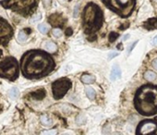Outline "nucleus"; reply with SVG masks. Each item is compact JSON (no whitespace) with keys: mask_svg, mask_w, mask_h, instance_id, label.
I'll use <instances>...</instances> for the list:
<instances>
[{"mask_svg":"<svg viewBox=\"0 0 157 135\" xmlns=\"http://www.w3.org/2000/svg\"><path fill=\"white\" fill-rule=\"evenodd\" d=\"M55 67L52 56L45 51L29 50L21 56V72L27 79H41L52 72Z\"/></svg>","mask_w":157,"mask_h":135,"instance_id":"1","label":"nucleus"},{"mask_svg":"<svg viewBox=\"0 0 157 135\" xmlns=\"http://www.w3.org/2000/svg\"><path fill=\"white\" fill-rule=\"evenodd\" d=\"M135 106L140 113L150 116L157 112V87L143 86L137 92Z\"/></svg>","mask_w":157,"mask_h":135,"instance_id":"2","label":"nucleus"},{"mask_svg":"<svg viewBox=\"0 0 157 135\" xmlns=\"http://www.w3.org/2000/svg\"><path fill=\"white\" fill-rule=\"evenodd\" d=\"M104 15L102 9L94 3H89L82 12V27L84 33L92 34L102 27Z\"/></svg>","mask_w":157,"mask_h":135,"instance_id":"3","label":"nucleus"},{"mask_svg":"<svg viewBox=\"0 0 157 135\" xmlns=\"http://www.w3.org/2000/svg\"><path fill=\"white\" fill-rule=\"evenodd\" d=\"M39 0H1L0 5L23 17H28L35 11Z\"/></svg>","mask_w":157,"mask_h":135,"instance_id":"4","label":"nucleus"},{"mask_svg":"<svg viewBox=\"0 0 157 135\" xmlns=\"http://www.w3.org/2000/svg\"><path fill=\"white\" fill-rule=\"evenodd\" d=\"M104 4L121 17H128L135 7V0H103Z\"/></svg>","mask_w":157,"mask_h":135,"instance_id":"5","label":"nucleus"},{"mask_svg":"<svg viewBox=\"0 0 157 135\" xmlns=\"http://www.w3.org/2000/svg\"><path fill=\"white\" fill-rule=\"evenodd\" d=\"M0 77L14 81L18 77V65L16 59L8 56L0 62Z\"/></svg>","mask_w":157,"mask_h":135,"instance_id":"6","label":"nucleus"},{"mask_svg":"<svg viewBox=\"0 0 157 135\" xmlns=\"http://www.w3.org/2000/svg\"><path fill=\"white\" fill-rule=\"evenodd\" d=\"M72 86V83L70 79L60 78L55 81L52 83V92L53 96L55 100L61 99Z\"/></svg>","mask_w":157,"mask_h":135,"instance_id":"7","label":"nucleus"},{"mask_svg":"<svg viewBox=\"0 0 157 135\" xmlns=\"http://www.w3.org/2000/svg\"><path fill=\"white\" fill-rule=\"evenodd\" d=\"M12 35H13V29L10 24L0 17V44L6 46L10 41Z\"/></svg>","mask_w":157,"mask_h":135,"instance_id":"8","label":"nucleus"},{"mask_svg":"<svg viewBox=\"0 0 157 135\" xmlns=\"http://www.w3.org/2000/svg\"><path fill=\"white\" fill-rule=\"evenodd\" d=\"M48 21H49L50 24L52 25V26L60 28V27H63V25L65 24L66 20L62 17V15H60L58 13H55V14H53L49 17Z\"/></svg>","mask_w":157,"mask_h":135,"instance_id":"9","label":"nucleus"},{"mask_svg":"<svg viewBox=\"0 0 157 135\" xmlns=\"http://www.w3.org/2000/svg\"><path fill=\"white\" fill-rule=\"evenodd\" d=\"M156 126L153 123H148V122H143V123L140 124L139 130H138V133H149L152 132L155 130Z\"/></svg>","mask_w":157,"mask_h":135,"instance_id":"10","label":"nucleus"},{"mask_svg":"<svg viewBox=\"0 0 157 135\" xmlns=\"http://www.w3.org/2000/svg\"><path fill=\"white\" fill-rule=\"evenodd\" d=\"M121 77V69L117 65H114L112 70H111V75H110V79L112 81H116L117 79L120 78Z\"/></svg>","mask_w":157,"mask_h":135,"instance_id":"11","label":"nucleus"},{"mask_svg":"<svg viewBox=\"0 0 157 135\" xmlns=\"http://www.w3.org/2000/svg\"><path fill=\"white\" fill-rule=\"evenodd\" d=\"M46 94V92L43 89H41V90H38V91H35L31 94V97L36 99V100H42L45 98V96Z\"/></svg>","mask_w":157,"mask_h":135,"instance_id":"12","label":"nucleus"},{"mask_svg":"<svg viewBox=\"0 0 157 135\" xmlns=\"http://www.w3.org/2000/svg\"><path fill=\"white\" fill-rule=\"evenodd\" d=\"M80 80H81V81H82L83 83H86V84H92V83H93L94 81H95V78H94V77L92 76V75L84 74V75L81 76Z\"/></svg>","mask_w":157,"mask_h":135,"instance_id":"13","label":"nucleus"},{"mask_svg":"<svg viewBox=\"0 0 157 135\" xmlns=\"http://www.w3.org/2000/svg\"><path fill=\"white\" fill-rule=\"evenodd\" d=\"M43 47H45V49L46 51H48V52H55L56 49H58V46H56V44L53 42H47L45 44V46H43Z\"/></svg>","mask_w":157,"mask_h":135,"instance_id":"14","label":"nucleus"},{"mask_svg":"<svg viewBox=\"0 0 157 135\" xmlns=\"http://www.w3.org/2000/svg\"><path fill=\"white\" fill-rule=\"evenodd\" d=\"M144 78H145V80H147L149 81H153L157 78V75L153 71H151V70H149V71H146L145 73H144Z\"/></svg>","mask_w":157,"mask_h":135,"instance_id":"15","label":"nucleus"},{"mask_svg":"<svg viewBox=\"0 0 157 135\" xmlns=\"http://www.w3.org/2000/svg\"><path fill=\"white\" fill-rule=\"evenodd\" d=\"M41 121L42 123L45 125V126H51L53 124V119H51L50 118H48L47 116H43L41 118Z\"/></svg>","mask_w":157,"mask_h":135,"instance_id":"16","label":"nucleus"},{"mask_svg":"<svg viewBox=\"0 0 157 135\" xmlns=\"http://www.w3.org/2000/svg\"><path fill=\"white\" fill-rule=\"evenodd\" d=\"M86 94L88 96V98L91 100H93L94 97H95V91H94L92 88L88 87V88H86Z\"/></svg>","mask_w":157,"mask_h":135,"instance_id":"17","label":"nucleus"},{"mask_svg":"<svg viewBox=\"0 0 157 135\" xmlns=\"http://www.w3.org/2000/svg\"><path fill=\"white\" fill-rule=\"evenodd\" d=\"M9 96H10L11 98H17L18 96V94H20V92H18V88L14 87V88H12V89L9 90Z\"/></svg>","mask_w":157,"mask_h":135,"instance_id":"18","label":"nucleus"},{"mask_svg":"<svg viewBox=\"0 0 157 135\" xmlns=\"http://www.w3.org/2000/svg\"><path fill=\"white\" fill-rule=\"evenodd\" d=\"M27 38H28V34H26V31H20V34H18V39L20 42L23 43L27 40Z\"/></svg>","mask_w":157,"mask_h":135,"instance_id":"19","label":"nucleus"},{"mask_svg":"<svg viewBox=\"0 0 157 135\" xmlns=\"http://www.w3.org/2000/svg\"><path fill=\"white\" fill-rule=\"evenodd\" d=\"M38 30L41 31L42 34H47V33H48V31H49V27L47 26L46 24L43 23V24H39V25H38Z\"/></svg>","mask_w":157,"mask_h":135,"instance_id":"20","label":"nucleus"},{"mask_svg":"<svg viewBox=\"0 0 157 135\" xmlns=\"http://www.w3.org/2000/svg\"><path fill=\"white\" fill-rule=\"evenodd\" d=\"M53 35L56 38H58L60 36H62V31L59 28H56V29H54L53 30Z\"/></svg>","mask_w":157,"mask_h":135,"instance_id":"21","label":"nucleus"},{"mask_svg":"<svg viewBox=\"0 0 157 135\" xmlns=\"http://www.w3.org/2000/svg\"><path fill=\"white\" fill-rule=\"evenodd\" d=\"M118 38V34H116V33H111L110 34V36H109V41L110 42H115L117 39Z\"/></svg>","mask_w":157,"mask_h":135,"instance_id":"22","label":"nucleus"},{"mask_svg":"<svg viewBox=\"0 0 157 135\" xmlns=\"http://www.w3.org/2000/svg\"><path fill=\"white\" fill-rule=\"evenodd\" d=\"M43 4L45 6V9H49L51 7V4H52V0H43Z\"/></svg>","mask_w":157,"mask_h":135,"instance_id":"23","label":"nucleus"},{"mask_svg":"<svg viewBox=\"0 0 157 135\" xmlns=\"http://www.w3.org/2000/svg\"><path fill=\"white\" fill-rule=\"evenodd\" d=\"M41 18H42V15L41 14H37V15H35L33 18H31V22H35V21H40L41 20Z\"/></svg>","mask_w":157,"mask_h":135,"instance_id":"24","label":"nucleus"},{"mask_svg":"<svg viewBox=\"0 0 157 135\" xmlns=\"http://www.w3.org/2000/svg\"><path fill=\"white\" fill-rule=\"evenodd\" d=\"M118 56V53H116V52L110 53V54L108 55V59H112L113 57H115V56Z\"/></svg>","mask_w":157,"mask_h":135,"instance_id":"25","label":"nucleus"},{"mask_svg":"<svg viewBox=\"0 0 157 135\" xmlns=\"http://www.w3.org/2000/svg\"><path fill=\"white\" fill-rule=\"evenodd\" d=\"M152 27H153V28L157 29V19H156V20H153V21Z\"/></svg>","mask_w":157,"mask_h":135,"instance_id":"26","label":"nucleus"},{"mask_svg":"<svg viewBox=\"0 0 157 135\" xmlns=\"http://www.w3.org/2000/svg\"><path fill=\"white\" fill-rule=\"evenodd\" d=\"M43 133H45V134H55V133H56V131H43Z\"/></svg>","mask_w":157,"mask_h":135,"instance_id":"27","label":"nucleus"},{"mask_svg":"<svg viewBox=\"0 0 157 135\" xmlns=\"http://www.w3.org/2000/svg\"><path fill=\"white\" fill-rule=\"evenodd\" d=\"M153 67L157 70V59H155L153 61Z\"/></svg>","mask_w":157,"mask_h":135,"instance_id":"28","label":"nucleus"},{"mask_svg":"<svg viewBox=\"0 0 157 135\" xmlns=\"http://www.w3.org/2000/svg\"><path fill=\"white\" fill-rule=\"evenodd\" d=\"M138 42L136 41V42H134L133 44H132V46H131V47H129V53H130L131 52V51H132V49L134 48V46H136V44H137Z\"/></svg>","mask_w":157,"mask_h":135,"instance_id":"29","label":"nucleus"},{"mask_svg":"<svg viewBox=\"0 0 157 135\" xmlns=\"http://www.w3.org/2000/svg\"><path fill=\"white\" fill-rule=\"evenodd\" d=\"M153 44H154V46H157V36H155L153 38Z\"/></svg>","mask_w":157,"mask_h":135,"instance_id":"30","label":"nucleus"},{"mask_svg":"<svg viewBox=\"0 0 157 135\" xmlns=\"http://www.w3.org/2000/svg\"><path fill=\"white\" fill-rule=\"evenodd\" d=\"M129 34H127V35H125V37H124V39H123V40L125 41V40H127V39H129Z\"/></svg>","mask_w":157,"mask_h":135,"instance_id":"31","label":"nucleus"},{"mask_svg":"<svg viewBox=\"0 0 157 135\" xmlns=\"http://www.w3.org/2000/svg\"><path fill=\"white\" fill-rule=\"evenodd\" d=\"M1 56H2V52H1V50H0V57H1Z\"/></svg>","mask_w":157,"mask_h":135,"instance_id":"32","label":"nucleus"},{"mask_svg":"<svg viewBox=\"0 0 157 135\" xmlns=\"http://www.w3.org/2000/svg\"><path fill=\"white\" fill-rule=\"evenodd\" d=\"M156 1H157V0H156Z\"/></svg>","mask_w":157,"mask_h":135,"instance_id":"33","label":"nucleus"}]
</instances>
